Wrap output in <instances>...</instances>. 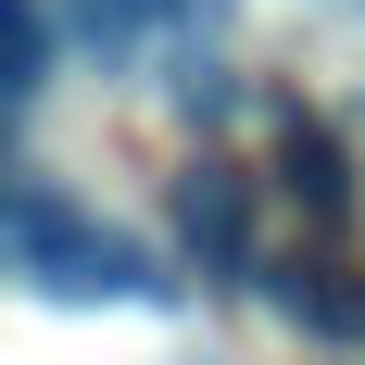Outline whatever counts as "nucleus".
Wrapping results in <instances>:
<instances>
[{
	"mask_svg": "<svg viewBox=\"0 0 365 365\" xmlns=\"http://www.w3.org/2000/svg\"><path fill=\"white\" fill-rule=\"evenodd\" d=\"M290 202L353 215V164H340V139H328V126H290Z\"/></svg>",
	"mask_w": 365,
	"mask_h": 365,
	"instance_id": "nucleus-4",
	"label": "nucleus"
},
{
	"mask_svg": "<svg viewBox=\"0 0 365 365\" xmlns=\"http://www.w3.org/2000/svg\"><path fill=\"white\" fill-rule=\"evenodd\" d=\"M277 302H290L315 340H365V290H340V264H290V277H277Z\"/></svg>",
	"mask_w": 365,
	"mask_h": 365,
	"instance_id": "nucleus-3",
	"label": "nucleus"
},
{
	"mask_svg": "<svg viewBox=\"0 0 365 365\" xmlns=\"http://www.w3.org/2000/svg\"><path fill=\"white\" fill-rule=\"evenodd\" d=\"M151 13H164V0H76V26L101 38V51H126V38H139Z\"/></svg>",
	"mask_w": 365,
	"mask_h": 365,
	"instance_id": "nucleus-6",
	"label": "nucleus"
},
{
	"mask_svg": "<svg viewBox=\"0 0 365 365\" xmlns=\"http://www.w3.org/2000/svg\"><path fill=\"white\" fill-rule=\"evenodd\" d=\"M13 277H26L38 302H151V290H164L139 240L101 227V215H76L38 164L13 177Z\"/></svg>",
	"mask_w": 365,
	"mask_h": 365,
	"instance_id": "nucleus-1",
	"label": "nucleus"
},
{
	"mask_svg": "<svg viewBox=\"0 0 365 365\" xmlns=\"http://www.w3.org/2000/svg\"><path fill=\"white\" fill-rule=\"evenodd\" d=\"M51 88V0H13V113Z\"/></svg>",
	"mask_w": 365,
	"mask_h": 365,
	"instance_id": "nucleus-5",
	"label": "nucleus"
},
{
	"mask_svg": "<svg viewBox=\"0 0 365 365\" xmlns=\"http://www.w3.org/2000/svg\"><path fill=\"white\" fill-rule=\"evenodd\" d=\"M177 215H189V252L215 264V277H227L240 252H252V202H240V177H227V164H189V189H177Z\"/></svg>",
	"mask_w": 365,
	"mask_h": 365,
	"instance_id": "nucleus-2",
	"label": "nucleus"
}]
</instances>
